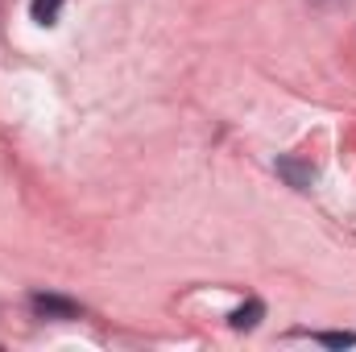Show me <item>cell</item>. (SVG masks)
<instances>
[{
	"instance_id": "obj_4",
	"label": "cell",
	"mask_w": 356,
	"mask_h": 352,
	"mask_svg": "<svg viewBox=\"0 0 356 352\" xmlns=\"http://www.w3.org/2000/svg\"><path fill=\"white\" fill-rule=\"evenodd\" d=\"M63 4H67V0H29V13H33L38 25H54L58 13H63Z\"/></svg>"
},
{
	"instance_id": "obj_2",
	"label": "cell",
	"mask_w": 356,
	"mask_h": 352,
	"mask_svg": "<svg viewBox=\"0 0 356 352\" xmlns=\"http://www.w3.org/2000/svg\"><path fill=\"white\" fill-rule=\"evenodd\" d=\"M277 175L286 178L294 191H311V182H315V166H311V162H298V158H277Z\"/></svg>"
},
{
	"instance_id": "obj_5",
	"label": "cell",
	"mask_w": 356,
	"mask_h": 352,
	"mask_svg": "<svg viewBox=\"0 0 356 352\" xmlns=\"http://www.w3.org/2000/svg\"><path fill=\"white\" fill-rule=\"evenodd\" d=\"M315 340H319V344H327V349H353V344H356L353 332H319Z\"/></svg>"
},
{
	"instance_id": "obj_3",
	"label": "cell",
	"mask_w": 356,
	"mask_h": 352,
	"mask_svg": "<svg viewBox=\"0 0 356 352\" xmlns=\"http://www.w3.org/2000/svg\"><path fill=\"white\" fill-rule=\"evenodd\" d=\"M261 315H266V307H261V303L253 298L249 307L232 311V328H236V332H249V328H257V323H261Z\"/></svg>"
},
{
	"instance_id": "obj_1",
	"label": "cell",
	"mask_w": 356,
	"mask_h": 352,
	"mask_svg": "<svg viewBox=\"0 0 356 352\" xmlns=\"http://www.w3.org/2000/svg\"><path fill=\"white\" fill-rule=\"evenodd\" d=\"M29 307L42 315V319H79V307L71 298H58V294H33Z\"/></svg>"
}]
</instances>
